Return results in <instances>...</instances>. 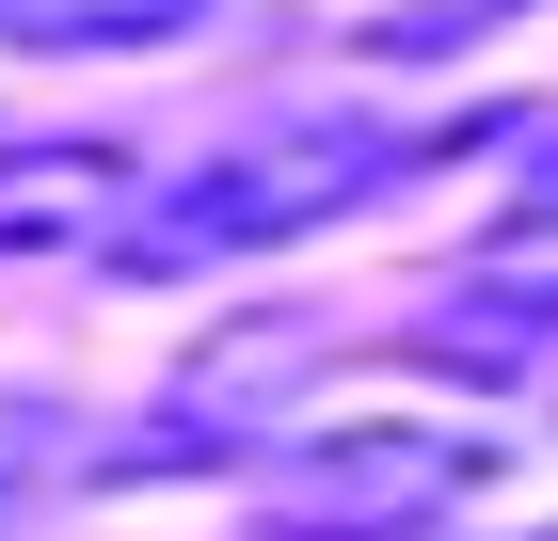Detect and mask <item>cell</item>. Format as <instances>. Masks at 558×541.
I'll list each match as a JSON object with an SVG mask.
<instances>
[{"mask_svg": "<svg viewBox=\"0 0 558 541\" xmlns=\"http://www.w3.org/2000/svg\"><path fill=\"white\" fill-rule=\"evenodd\" d=\"M415 160H447V127H384V112H288L256 144H223L208 175H175L160 208H129V271H208V255H271V239H319V223L384 208Z\"/></svg>", "mask_w": 558, "mask_h": 541, "instance_id": "cell-1", "label": "cell"}, {"mask_svg": "<svg viewBox=\"0 0 558 541\" xmlns=\"http://www.w3.org/2000/svg\"><path fill=\"white\" fill-rule=\"evenodd\" d=\"M558 239V144H543V175H526L511 208H495V255H543Z\"/></svg>", "mask_w": 558, "mask_h": 541, "instance_id": "cell-7", "label": "cell"}, {"mask_svg": "<svg viewBox=\"0 0 558 541\" xmlns=\"http://www.w3.org/2000/svg\"><path fill=\"white\" fill-rule=\"evenodd\" d=\"M81 462H96V430H81V398H33V382H16V398H0V541L33 526V509L64 494Z\"/></svg>", "mask_w": 558, "mask_h": 541, "instance_id": "cell-6", "label": "cell"}, {"mask_svg": "<svg viewBox=\"0 0 558 541\" xmlns=\"http://www.w3.org/2000/svg\"><path fill=\"white\" fill-rule=\"evenodd\" d=\"M543 541H558V526H543Z\"/></svg>", "mask_w": 558, "mask_h": 541, "instance_id": "cell-8", "label": "cell"}, {"mask_svg": "<svg viewBox=\"0 0 558 541\" xmlns=\"http://www.w3.org/2000/svg\"><path fill=\"white\" fill-rule=\"evenodd\" d=\"M208 0H0V48H33V64H96V48H160L192 33Z\"/></svg>", "mask_w": 558, "mask_h": 541, "instance_id": "cell-5", "label": "cell"}, {"mask_svg": "<svg viewBox=\"0 0 558 541\" xmlns=\"http://www.w3.org/2000/svg\"><path fill=\"white\" fill-rule=\"evenodd\" d=\"M129 175V144H0V255H112Z\"/></svg>", "mask_w": 558, "mask_h": 541, "instance_id": "cell-4", "label": "cell"}, {"mask_svg": "<svg viewBox=\"0 0 558 541\" xmlns=\"http://www.w3.org/2000/svg\"><path fill=\"white\" fill-rule=\"evenodd\" d=\"M319 367H336V319H319V303H223V334H192V351L160 367V398L129 415V446H96V478H112V494H144V478L256 462L271 415H288Z\"/></svg>", "mask_w": 558, "mask_h": 541, "instance_id": "cell-2", "label": "cell"}, {"mask_svg": "<svg viewBox=\"0 0 558 541\" xmlns=\"http://www.w3.org/2000/svg\"><path fill=\"white\" fill-rule=\"evenodd\" d=\"M478 478H495V446H478V430L351 415V430H303V446L256 478V541H430Z\"/></svg>", "mask_w": 558, "mask_h": 541, "instance_id": "cell-3", "label": "cell"}]
</instances>
